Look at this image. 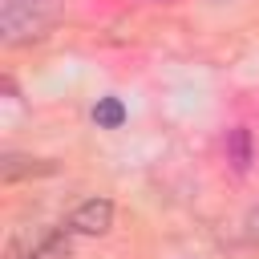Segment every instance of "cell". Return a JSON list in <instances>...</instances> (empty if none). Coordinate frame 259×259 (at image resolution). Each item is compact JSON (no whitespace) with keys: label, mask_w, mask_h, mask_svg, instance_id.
Returning a JSON list of instances; mask_svg holds the SVG:
<instances>
[{"label":"cell","mask_w":259,"mask_h":259,"mask_svg":"<svg viewBox=\"0 0 259 259\" xmlns=\"http://www.w3.org/2000/svg\"><path fill=\"white\" fill-rule=\"evenodd\" d=\"M93 121H97L101 130H117V125L125 121V105H121L117 97H101V101L93 105Z\"/></svg>","instance_id":"cell-5"},{"label":"cell","mask_w":259,"mask_h":259,"mask_svg":"<svg viewBox=\"0 0 259 259\" xmlns=\"http://www.w3.org/2000/svg\"><path fill=\"white\" fill-rule=\"evenodd\" d=\"M24 174H53V162H40V158H4L0 162V178L4 182H16Z\"/></svg>","instance_id":"cell-4"},{"label":"cell","mask_w":259,"mask_h":259,"mask_svg":"<svg viewBox=\"0 0 259 259\" xmlns=\"http://www.w3.org/2000/svg\"><path fill=\"white\" fill-rule=\"evenodd\" d=\"M16 259H73V251H69V239L65 235H45L40 243H32L24 255H16Z\"/></svg>","instance_id":"cell-3"},{"label":"cell","mask_w":259,"mask_h":259,"mask_svg":"<svg viewBox=\"0 0 259 259\" xmlns=\"http://www.w3.org/2000/svg\"><path fill=\"white\" fill-rule=\"evenodd\" d=\"M231 154H235V166L243 170L247 166V130H235L231 134Z\"/></svg>","instance_id":"cell-6"},{"label":"cell","mask_w":259,"mask_h":259,"mask_svg":"<svg viewBox=\"0 0 259 259\" xmlns=\"http://www.w3.org/2000/svg\"><path fill=\"white\" fill-rule=\"evenodd\" d=\"M61 20V0H4L0 8V36L8 45L40 40Z\"/></svg>","instance_id":"cell-1"},{"label":"cell","mask_w":259,"mask_h":259,"mask_svg":"<svg viewBox=\"0 0 259 259\" xmlns=\"http://www.w3.org/2000/svg\"><path fill=\"white\" fill-rule=\"evenodd\" d=\"M109 223H113V202L109 198H85L69 214V231H77V235H105Z\"/></svg>","instance_id":"cell-2"}]
</instances>
